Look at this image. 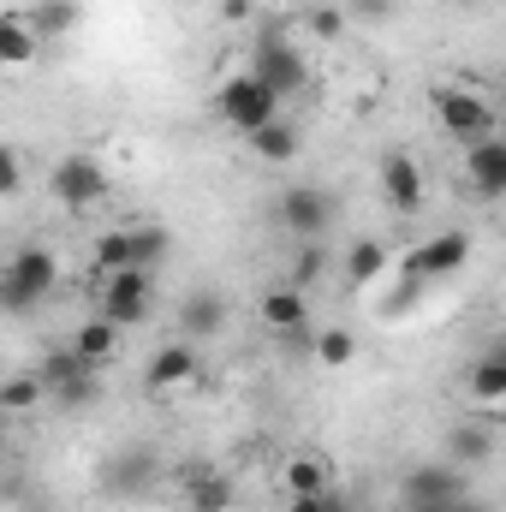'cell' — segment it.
Listing matches in <instances>:
<instances>
[{"label":"cell","mask_w":506,"mask_h":512,"mask_svg":"<svg viewBox=\"0 0 506 512\" xmlns=\"http://www.w3.org/2000/svg\"><path fill=\"white\" fill-rule=\"evenodd\" d=\"M54 286H60V256L48 245H18L6 256V274H0V304L12 316H30Z\"/></svg>","instance_id":"cell-1"},{"label":"cell","mask_w":506,"mask_h":512,"mask_svg":"<svg viewBox=\"0 0 506 512\" xmlns=\"http://www.w3.org/2000/svg\"><path fill=\"white\" fill-rule=\"evenodd\" d=\"M280 96L256 78V72H239V78H227L221 84V96H215V114H221V126L227 131H239V137H251V131L262 126H274L280 120Z\"/></svg>","instance_id":"cell-2"},{"label":"cell","mask_w":506,"mask_h":512,"mask_svg":"<svg viewBox=\"0 0 506 512\" xmlns=\"http://www.w3.org/2000/svg\"><path fill=\"white\" fill-rule=\"evenodd\" d=\"M36 376H42L48 399H54L60 411H84L90 399H102V370H90V364L72 352V340H66V346H48L42 364H36Z\"/></svg>","instance_id":"cell-3"},{"label":"cell","mask_w":506,"mask_h":512,"mask_svg":"<svg viewBox=\"0 0 506 512\" xmlns=\"http://www.w3.org/2000/svg\"><path fill=\"white\" fill-rule=\"evenodd\" d=\"M48 197L66 209V215H84V209H96L102 197H108V167L96 161V155H60L54 167H48Z\"/></svg>","instance_id":"cell-4"},{"label":"cell","mask_w":506,"mask_h":512,"mask_svg":"<svg viewBox=\"0 0 506 512\" xmlns=\"http://www.w3.org/2000/svg\"><path fill=\"white\" fill-rule=\"evenodd\" d=\"M334 197L322 191V185H286L280 197H274V227L286 233V239H322L328 227H334Z\"/></svg>","instance_id":"cell-5"},{"label":"cell","mask_w":506,"mask_h":512,"mask_svg":"<svg viewBox=\"0 0 506 512\" xmlns=\"http://www.w3.org/2000/svg\"><path fill=\"white\" fill-rule=\"evenodd\" d=\"M435 120H441V131H447V137H459V143L471 149V143L495 137V102H489L483 90L447 84V90H435Z\"/></svg>","instance_id":"cell-6"},{"label":"cell","mask_w":506,"mask_h":512,"mask_svg":"<svg viewBox=\"0 0 506 512\" xmlns=\"http://www.w3.org/2000/svg\"><path fill=\"white\" fill-rule=\"evenodd\" d=\"M251 72L280 96V102H292V96L310 84V66H304V54L286 42V30H262V42H256V54H251Z\"/></svg>","instance_id":"cell-7"},{"label":"cell","mask_w":506,"mask_h":512,"mask_svg":"<svg viewBox=\"0 0 506 512\" xmlns=\"http://www.w3.org/2000/svg\"><path fill=\"white\" fill-rule=\"evenodd\" d=\"M149 304H155V280H149V268L108 274L102 292H96V316H108V322H120V328L149 322Z\"/></svg>","instance_id":"cell-8"},{"label":"cell","mask_w":506,"mask_h":512,"mask_svg":"<svg viewBox=\"0 0 506 512\" xmlns=\"http://www.w3.org/2000/svg\"><path fill=\"white\" fill-rule=\"evenodd\" d=\"M399 495H405V507H447V501H465V465H453V459H417V465L399 477Z\"/></svg>","instance_id":"cell-9"},{"label":"cell","mask_w":506,"mask_h":512,"mask_svg":"<svg viewBox=\"0 0 506 512\" xmlns=\"http://www.w3.org/2000/svg\"><path fill=\"white\" fill-rule=\"evenodd\" d=\"M376 191L393 215H417V209H423V167H417L405 149H387L376 161Z\"/></svg>","instance_id":"cell-10"},{"label":"cell","mask_w":506,"mask_h":512,"mask_svg":"<svg viewBox=\"0 0 506 512\" xmlns=\"http://www.w3.org/2000/svg\"><path fill=\"white\" fill-rule=\"evenodd\" d=\"M197 376H203V352H197V340H167V346L149 358L143 387H149V393H179V387H197Z\"/></svg>","instance_id":"cell-11"},{"label":"cell","mask_w":506,"mask_h":512,"mask_svg":"<svg viewBox=\"0 0 506 512\" xmlns=\"http://www.w3.org/2000/svg\"><path fill=\"white\" fill-rule=\"evenodd\" d=\"M465 256H471V233L447 227V233L423 239L417 251L405 256V274H417V280H441V274H459V268H465Z\"/></svg>","instance_id":"cell-12"},{"label":"cell","mask_w":506,"mask_h":512,"mask_svg":"<svg viewBox=\"0 0 506 512\" xmlns=\"http://www.w3.org/2000/svg\"><path fill=\"white\" fill-rule=\"evenodd\" d=\"M155 477H161L155 447H120V453L108 459V471H102V489H108L114 501H131V495H143Z\"/></svg>","instance_id":"cell-13"},{"label":"cell","mask_w":506,"mask_h":512,"mask_svg":"<svg viewBox=\"0 0 506 512\" xmlns=\"http://www.w3.org/2000/svg\"><path fill=\"white\" fill-rule=\"evenodd\" d=\"M256 322H262L268 334L292 340V334H304V322H310V304H304V292H298L292 280H280V286H268V292L256 298Z\"/></svg>","instance_id":"cell-14"},{"label":"cell","mask_w":506,"mask_h":512,"mask_svg":"<svg viewBox=\"0 0 506 512\" xmlns=\"http://www.w3.org/2000/svg\"><path fill=\"white\" fill-rule=\"evenodd\" d=\"M465 173H471V191L477 197H506V143L501 137H483V143H471L465 149Z\"/></svg>","instance_id":"cell-15"},{"label":"cell","mask_w":506,"mask_h":512,"mask_svg":"<svg viewBox=\"0 0 506 512\" xmlns=\"http://www.w3.org/2000/svg\"><path fill=\"white\" fill-rule=\"evenodd\" d=\"M120 322H108V316H84L78 322V334H72V352L90 364V370H108L114 358H120Z\"/></svg>","instance_id":"cell-16"},{"label":"cell","mask_w":506,"mask_h":512,"mask_svg":"<svg viewBox=\"0 0 506 512\" xmlns=\"http://www.w3.org/2000/svg\"><path fill=\"white\" fill-rule=\"evenodd\" d=\"M221 328H227V298H221V292H191L185 310H179V334L203 346V340H215Z\"/></svg>","instance_id":"cell-17"},{"label":"cell","mask_w":506,"mask_h":512,"mask_svg":"<svg viewBox=\"0 0 506 512\" xmlns=\"http://www.w3.org/2000/svg\"><path fill=\"white\" fill-rule=\"evenodd\" d=\"M185 507L191 512H227L233 507V477H221L209 465H191L185 471Z\"/></svg>","instance_id":"cell-18"},{"label":"cell","mask_w":506,"mask_h":512,"mask_svg":"<svg viewBox=\"0 0 506 512\" xmlns=\"http://www.w3.org/2000/svg\"><path fill=\"white\" fill-rule=\"evenodd\" d=\"M137 268V245H131V227H114V233H96L90 245V274L108 280V274H126Z\"/></svg>","instance_id":"cell-19"},{"label":"cell","mask_w":506,"mask_h":512,"mask_svg":"<svg viewBox=\"0 0 506 512\" xmlns=\"http://www.w3.org/2000/svg\"><path fill=\"white\" fill-rule=\"evenodd\" d=\"M36 42H42V36H36L30 12H6V18H0V66H12V72L30 66V60H36Z\"/></svg>","instance_id":"cell-20"},{"label":"cell","mask_w":506,"mask_h":512,"mask_svg":"<svg viewBox=\"0 0 506 512\" xmlns=\"http://www.w3.org/2000/svg\"><path fill=\"white\" fill-rule=\"evenodd\" d=\"M245 143H251V155H256V161H262V167H286V161H292V155H298V126H292V120H286V114H280V120H274V126L251 131V137H245Z\"/></svg>","instance_id":"cell-21"},{"label":"cell","mask_w":506,"mask_h":512,"mask_svg":"<svg viewBox=\"0 0 506 512\" xmlns=\"http://www.w3.org/2000/svg\"><path fill=\"white\" fill-rule=\"evenodd\" d=\"M280 489H286V501H292V495H322V489H334V471H328L316 453H298V459H286Z\"/></svg>","instance_id":"cell-22"},{"label":"cell","mask_w":506,"mask_h":512,"mask_svg":"<svg viewBox=\"0 0 506 512\" xmlns=\"http://www.w3.org/2000/svg\"><path fill=\"white\" fill-rule=\"evenodd\" d=\"M387 245L381 239H352V251H346V280H352V292H364V286H376L381 274H387Z\"/></svg>","instance_id":"cell-23"},{"label":"cell","mask_w":506,"mask_h":512,"mask_svg":"<svg viewBox=\"0 0 506 512\" xmlns=\"http://www.w3.org/2000/svg\"><path fill=\"white\" fill-rule=\"evenodd\" d=\"M489 453H495V435L483 423H453L447 429V459L453 465H489Z\"/></svg>","instance_id":"cell-24"},{"label":"cell","mask_w":506,"mask_h":512,"mask_svg":"<svg viewBox=\"0 0 506 512\" xmlns=\"http://www.w3.org/2000/svg\"><path fill=\"white\" fill-rule=\"evenodd\" d=\"M48 399V387H42V376L30 370V376H6V387H0V411L6 417H24V411H36Z\"/></svg>","instance_id":"cell-25"},{"label":"cell","mask_w":506,"mask_h":512,"mask_svg":"<svg viewBox=\"0 0 506 512\" xmlns=\"http://www.w3.org/2000/svg\"><path fill=\"white\" fill-rule=\"evenodd\" d=\"M352 358H358V334L352 328H322L316 334V364L322 370H346Z\"/></svg>","instance_id":"cell-26"},{"label":"cell","mask_w":506,"mask_h":512,"mask_svg":"<svg viewBox=\"0 0 506 512\" xmlns=\"http://www.w3.org/2000/svg\"><path fill=\"white\" fill-rule=\"evenodd\" d=\"M30 24H36L42 42H48V36H66V30H78V0H42V6L30 12Z\"/></svg>","instance_id":"cell-27"},{"label":"cell","mask_w":506,"mask_h":512,"mask_svg":"<svg viewBox=\"0 0 506 512\" xmlns=\"http://www.w3.org/2000/svg\"><path fill=\"white\" fill-rule=\"evenodd\" d=\"M131 245H137V268H155L173 251V233L167 227H131Z\"/></svg>","instance_id":"cell-28"},{"label":"cell","mask_w":506,"mask_h":512,"mask_svg":"<svg viewBox=\"0 0 506 512\" xmlns=\"http://www.w3.org/2000/svg\"><path fill=\"white\" fill-rule=\"evenodd\" d=\"M322 239H304V245H298V251H292V274H286V280H292V286H298V292H304V286H310V280H316V274H322Z\"/></svg>","instance_id":"cell-29"},{"label":"cell","mask_w":506,"mask_h":512,"mask_svg":"<svg viewBox=\"0 0 506 512\" xmlns=\"http://www.w3.org/2000/svg\"><path fill=\"white\" fill-rule=\"evenodd\" d=\"M304 18H310V30H316L322 42H340V36H346V12H340V6H310Z\"/></svg>","instance_id":"cell-30"},{"label":"cell","mask_w":506,"mask_h":512,"mask_svg":"<svg viewBox=\"0 0 506 512\" xmlns=\"http://www.w3.org/2000/svg\"><path fill=\"white\" fill-rule=\"evenodd\" d=\"M18 185H24V161H18V149H6V155H0V191L18 197Z\"/></svg>","instance_id":"cell-31"},{"label":"cell","mask_w":506,"mask_h":512,"mask_svg":"<svg viewBox=\"0 0 506 512\" xmlns=\"http://www.w3.org/2000/svg\"><path fill=\"white\" fill-rule=\"evenodd\" d=\"M316 512H352V495L334 483V489H322V495H316Z\"/></svg>","instance_id":"cell-32"},{"label":"cell","mask_w":506,"mask_h":512,"mask_svg":"<svg viewBox=\"0 0 506 512\" xmlns=\"http://www.w3.org/2000/svg\"><path fill=\"white\" fill-rule=\"evenodd\" d=\"M393 6H399V0H352V12H358V18H393Z\"/></svg>","instance_id":"cell-33"},{"label":"cell","mask_w":506,"mask_h":512,"mask_svg":"<svg viewBox=\"0 0 506 512\" xmlns=\"http://www.w3.org/2000/svg\"><path fill=\"white\" fill-rule=\"evenodd\" d=\"M405 512H483V507L465 495V501H447V507H405Z\"/></svg>","instance_id":"cell-34"},{"label":"cell","mask_w":506,"mask_h":512,"mask_svg":"<svg viewBox=\"0 0 506 512\" xmlns=\"http://www.w3.org/2000/svg\"><path fill=\"white\" fill-rule=\"evenodd\" d=\"M221 12H227V18H251V0H227Z\"/></svg>","instance_id":"cell-35"},{"label":"cell","mask_w":506,"mask_h":512,"mask_svg":"<svg viewBox=\"0 0 506 512\" xmlns=\"http://www.w3.org/2000/svg\"><path fill=\"white\" fill-rule=\"evenodd\" d=\"M30 512H48V507H30Z\"/></svg>","instance_id":"cell-36"},{"label":"cell","mask_w":506,"mask_h":512,"mask_svg":"<svg viewBox=\"0 0 506 512\" xmlns=\"http://www.w3.org/2000/svg\"><path fill=\"white\" fill-rule=\"evenodd\" d=\"M501 417H506V405H501Z\"/></svg>","instance_id":"cell-37"}]
</instances>
